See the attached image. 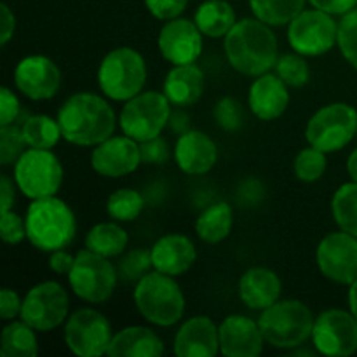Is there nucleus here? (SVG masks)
<instances>
[{"label": "nucleus", "instance_id": "f257e3e1", "mask_svg": "<svg viewBox=\"0 0 357 357\" xmlns=\"http://www.w3.org/2000/svg\"><path fill=\"white\" fill-rule=\"evenodd\" d=\"M225 54L236 72L248 77H260L271 72L278 63V37L271 24L258 17H244L227 33Z\"/></svg>", "mask_w": 357, "mask_h": 357}, {"label": "nucleus", "instance_id": "f03ea898", "mask_svg": "<svg viewBox=\"0 0 357 357\" xmlns=\"http://www.w3.org/2000/svg\"><path fill=\"white\" fill-rule=\"evenodd\" d=\"M58 122L63 139L77 146H96L114 136L117 119L107 100L94 93H75L61 105Z\"/></svg>", "mask_w": 357, "mask_h": 357}, {"label": "nucleus", "instance_id": "7ed1b4c3", "mask_svg": "<svg viewBox=\"0 0 357 357\" xmlns=\"http://www.w3.org/2000/svg\"><path fill=\"white\" fill-rule=\"evenodd\" d=\"M24 223L26 239L44 253L65 250L75 239V215L72 208L56 195L31 201L24 215Z\"/></svg>", "mask_w": 357, "mask_h": 357}, {"label": "nucleus", "instance_id": "20e7f679", "mask_svg": "<svg viewBox=\"0 0 357 357\" xmlns=\"http://www.w3.org/2000/svg\"><path fill=\"white\" fill-rule=\"evenodd\" d=\"M132 300L143 319L153 326H174L185 314L183 291L174 278L159 271L149 272L136 282Z\"/></svg>", "mask_w": 357, "mask_h": 357}, {"label": "nucleus", "instance_id": "39448f33", "mask_svg": "<svg viewBox=\"0 0 357 357\" xmlns=\"http://www.w3.org/2000/svg\"><path fill=\"white\" fill-rule=\"evenodd\" d=\"M312 310L300 300H279L268 309L261 310L258 324L265 342L274 349L302 347L314 330Z\"/></svg>", "mask_w": 357, "mask_h": 357}, {"label": "nucleus", "instance_id": "423d86ee", "mask_svg": "<svg viewBox=\"0 0 357 357\" xmlns=\"http://www.w3.org/2000/svg\"><path fill=\"white\" fill-rule=\"evenodd\" d=\"M146 82L145 58L132 47L112 49L100 63L98 84L114 101H128L139 94Z\"/></svg>", "mask_w": 357, "mask_h": 357}, {"label": "nucleus", "instance_id": "0eeeda50", "mask_svg": "<svg viewBox=\"0 0 357 357\" xmlns=\"http://www.w3.org/2000/svg\"><path fill=\"white\" fill-rule=\"evenodd\" d=\"M117 267L110 258L101 257L91 250H82L75 255V261L68 274L72 291L91 305L105 303L117 288Z\"/></svg>", "mask_w": 357, "mask_h": 357}, {"label": "nucleus", "instance_id": "6e6552de", "mask_svg": "<svg viewBox=\"0 0 357 357\" xmlns=\"http://www.w3.org/2000/svg\"><path fill=\"white\" fill-rule=\"evenodd\" d=\"M16 188L28 197H52L63 185V166L52 150L28 149L14 164Z\"/></svg>", "mask_w": 357, "mask_h": 357}, {"label": "nucleus", "instance_id": "1a4fd4ad", "mask_svg": "<svg viewBox=\"0 0 357 357\" xmlns=\"http://www.w3.org/2000/svg\"><path fill=\"white\" fill-rule=\"evenodd\" d=\"M171 101L164 93L145 91L124 101L119 126L122 132L138 143L160 136L171 119Z\"/></svg>", "mask_w": 357, "mask_h": 357}, {"label": "nucleus", "instance_id": "9d476101", "mask_svg": "<svg viewBox=\"0 0 357 357\" xmlns=\"http://www.w3.org/2000/svg\"><path fill=\"white\" fill-rule=\"evenodd\" d=\"M357 135V110L349 103H330L309 119L305 138L323 152L345 149Z\"/></svg>", "mask_w": 357, "mask_h": 357}, {"label": "nucleus", "instance_id": "9b49d317", "mask_svg": "<svg viewBox=\"0 0 357 357\" xmlns=\"http://www.w3.org/2000/svg\"><path fill=\"white\" fill-rule=\"evenodd\" d=\"M338 40V23L324 10L303 9L288 24V42L291 49L305 58L326 54Z\"/></svg>", "mask_w": 357, "mask_h": 357}, {"label": "nucleus", "instance_id": "f8f14e48", "mask_svg": "<svg viewBox=\"0 0 357 357\" xmlns=\"http://www.w3.org/2000/svg\"><path fill=\"white\" fill-rule=\"evenodd\" d=\"M70 312V296L56 281L35 284L24 295L21 319L37 331L47 333L66 323Z\"/></svg>", "mask_w": 357, "mask_h": 357}, {"label": "nucleus", "instance_id": "ddd939ff", "mask_svg": "<svg viewBox=\"0 0 357 357\" xmlns=\"http://www.w3.org/2000/svg\"><path fill=\"white\" fill-rule=\"evenodd\" d=\"M66 347L80 357L107 356L114 338L112 324L94 309H79L68 316L63 330Z\"/></svg>", "mask_w": 357, "mask_h": 357}, {"label": "nucleus", "instance_id": "4468645a", "mask_svg": "<svg viewBox=\"0 0 357 357\" xmlns=\"http://www.w3.org/2000/svg\"><path fill=\"white\" fill-rule=\"evenodd\" d=\"M314 347L328 357H347L357 352V319L351 310L328 309L314 321Z\"/></svg>", "mask_w": 357, "mask_h": 357}, {"label": "nucleus", "instance_id": "2eb2a0df", "mask_svg": "<svg viewBox=\"0 0 357 357\" xmlns=\"http://www.w3.org/2000/svg\"><path fill=\"white\" fill-rule=\"evenodd\" d=\"M316 264L326 279L351 286L357 279V237L344 230L328 234L317 244Z\"/></svg>", "mask_w": 357, "mask_h": 357}, {"label": "nucleus", "instance_id": "dca6fc26", "mask_svg": "<svg viewBox=\"0 0 357 357\" xmlns=\"http://www.w3.org/2000/svg\"><path fill=\"white\" fill-rule=\"evenodd\" d=\"M202 31L195 21L187 17H174L169 20L159 33V51L166 61L171 65H190L195 63L202 54Z\"/></svg>", "mask_w": 357, "mask_h": 357}, {"label": "nucleus", "instance_id": "f3484780", "mask_svg": "<svg viewBox=\"0 0 357 357\" xmlns=\"http://www.w3.org/2000/svg\"><path fill=\"white\" fill-rule=\"evenodd\" d=\"M14 84L33 101L51 100L61 87V72L47 56L33 54L21 59L14 70Z\"/></svg>", "mask_w": 357, "mask_h": 357}, {"label": "nucleus", "instance_id": "a211bd4d", "mask_svg": "<svg viewBox=\"0 0 357 357\" xmlns=\"http://www.w3.org/2000/svg\"><path fill=\"white\" fill-rule=\"evenodd\" d=\"M139 143L129 136H110L94 146L91 153V167L100 176L122 178L135 173L142 164Z\"/></svg>", "mask_w": 357, "mask_h": 357}, {"label": "nucleus", "instance_id": "6ab92c4d", "mask_svg": "<svg viewBox=\"0 0 357 357\" xmlns=\"http://www.w3.org/2000/svg\"><path fill=\"white\" fill-rule=\"evenodd\" d=\"M220 352L227 357H258L267 344L258 321L232 314L218 326Z\"/></svg>", "mask_w": 357, "mask_h": 357}, {"label": "nucleus", "instance_id": "aec40b11", "mask_svg": "<svg viewBox=\"0 0 357 357\" xmlns=\"http://www.w3.org/2000/svg\"><path fill=\"white\" fill-rule=\"evenodd\" d=\"M173 349L178 357H215L220 352L218 326L206 316L190 317L176 331Z\"/></svg>", "mask_w": 357, "mask_h": 357}, {"label": "nucleus", "instance_id": "412c9836", "mask_svg": "<svg viewBox=\"0 0 357 357\" xmlns=\"http://www.w3.org/2000/svg\"><path fill=\"white\" fill-rule=\"evenodd\" d=\"M174 160L185 174H206L218 160V146L206 132L188 129L174 145Z\"/></svg>", "mask_w": 357, "mask_h": 357}, {"label": "nucleus", "instance_id": "4be33fe9", "mask_svg": "<svg viewBox=\"0 0 357 357\" xmlns=\"http://www.w3.org/2000/svg\"><path fill=\"white\" fill-rule=\"evenodd\" d=\"M150 255H152L153 271H159L171 278L183 275L185 272L190 271L192 265L197 260L195 244L192 243L190 237L183 236V234L162 236L155 241Z\"/></svg>", "mask_w": 357, "mask_h": 357}, {"label": "nucleus", "instance_id": "5701e85b", "mask_svg": "<svg viewBox=\"0 0 357 357\" xmlns=\"http://www.w3.org/2000/svg\"><path fill=\"white\" fill-rule=\"evenodd\" d=\"M248 105L260 121H275L289 105V91L278 73H264L251 84Z\"/></svg>", "mask_w": 357, "mask_h": 357}, {"label": "nucleus", "instance_id": "b1692460", "mask_svg": "<svg viewBox=\"0 0 357 357\" xmlns=\"http://www.w3.org/2000/svg\"><path fill=\"white\" fill-rule=\"evenodd\" d=\"M282 282L274 271L267 267H251L239 281V298L248 309L265 310L279 302Z\"/></svg>", "mask_w": 357, "mask_h": 357}, {"label": "nucleus", "instance_id": "393cba45", "mask_svg": "<svg viewBox=\"0 0 357 357\" xmlns=\"http://www.w3.org/2000/svg\"><path fill=\"white\" fill-rule=\"evenodd\" d=\"M206 87L204 72L195 63L174 65L164 79L162 93L174 107H190L202 98Z\"/></svg>", "mask_w": 357, "mask_h": 357}, {"label": "nucleus", "instance_id": "a878e982", "mask_svg": "<svg viewBox=\"0 0 357 357\" xmlns=\"http://www.w3.org/2000/svg\"><path fill=\"white\" fill-rule=\"evenodd\" d=\"M164 342L153 330L145 326H128L114 335L107 356L110 357H160Z\"/></svg>", "mask_w": 357, "mask_h": 357}, {"label": "nucleus", "instance_id": "bb28decb", "mask_svg": "<svg viewBox=\"0 0 357 357\" xmlns=\"http://www.w3.org/2000/svg\"><path fill=\"white\" fill-rule=\"evenodd\" d=\"M194 21L204 37L222 38L232 30L237 17L236 10L227 0H204L195 10Z\"/></svg>", "mask_w": 357, "mask_h": 357}, {"label": "nucleus", "instance_id": "cd10ccee", "mask_svg": "<svg viewBox=\"0 0 357 357\" xmlns=\"http://www.w3.org/2000/svg\"><path fill=\"white\" fill-rule=\"evenodd\" d=\"M234 227V209L227 202L208 206L195 220V234L208 244H218L230 236Z\"/></svg>", "mask_w": 357, "mask_h": 357}, {"label": "nucleus", "instance_id": "c85d7f7f", "mask_svg": "<svg viewBox=\"0 0 357 357\" xmlns=\"http://www.w3.org/2000/svg\"><path fill=\"white\" fill-rule=\"evenodd\" d=\"M35 328L21 321H10L0 335V356L2 357H35L38 354V342Z\"/></svg>", "mask_w": 357, "mask_h": 357}, {"label": "nucleus", "instance_id": "c756f323", "mask_svg": "<svg viewBox=\"0 0 357 357\" xmlns=\"http://www.w3.org/2000/svg\"><path fill=\"white\" fill-rule=\"evenodd\" d=\"M129 236L119 223L103 222L94 225L86 236V248L107 258L122 257L128 248Z\"/></svg>", "mask_w": 357, "mask_h": 357}, {"label": "nucleus", "instance_id": "7c9ffc66", "mask_svg": "<svg viewBox=\"0 0 357 357\" xmlns=\"http://www.w3.org/2000/svg\"><path fill=\"white\" fill-rule=\"evenodd\" d=\"M21 132L28 149L52 150L63 138L58 119L49 115H30L21 124Z\"/></svg>", "mask_w": 357, "mask_h": 357}, {"label": "nucleus", "instance_id": "2f4dec72", "mask_svg": "<svg viewBox=\"0 0 357 357\" xmlns=\"http://www.w3.org/2000/svg\"><path fill=\"white\" fill-rule=\"evenodd\" d=\"M307 0H250L255 17L271 26L289 24L303 9Z\"/></svg>", "mask_w": 357, "mask_h": 357}, {"label": "nucleus", "instance_id": "473e14b6", "mask_svg": "<svg viewBox=\"0 0 357 357\" xmlns=\"http://www.w3.org/2000/svg\"><path fill=\"white\" fill-rule=\"evenodd\" d=\"M331 215L338 229L357 237V183H344L331 199Z\"/></svg>", "mask_w": 357, "mask_h": 357}, {"label": "nucleus", "instance_id": "72a5a7b5", "mask_svg": "<svg viewBox=\"0 0 357 357\" xmlns=\"http://www.w3.org/2000/svg\"><path fill=\"white\" fill-rule=\"evenodd\" d=\"M145 208V199L135 188H119L107 199V215L115 222H135Z\"/></svg>", "mask_w": 357, "mask_h": 357}, {"label": "nucleus", "instance_id": "f704fd0d", "mask_svg": "<svg viewBox=\"0 0 357 357\" xmlns=\"http://www.w3.org/2000/svg\"><path fill=\"white\" fill-rule=\"evenodd\" d=\"M326 152L310 145L309 149L300 150L298 155L295 157L293 169H295L296 178L303 183H314L321 180L326 171Z\"/></svg>", "mask_w": 357, "mask_h": 357}, {"label": "nucleus", "instance_id": "c9c22d12", "mask_svg": "<svg viewBox=\"0 0 357 357\" xmlns=\"http://www.w3.org/2000/svg\"><path fill=\"white\" fill-rule=\"evenodd\" d=\"M275 73L284 80L288 87H303L310 80V68L305 61V56L298 52H288V54L279 56L278 63L274 66Z\"/></svg>", "mask_w": 357, "mask_h": 357}, {"label": "nucleus", "instance_id": "e433bc0d", "mask_svg": "<svg viewBox=\"0 0 357 357\" xmlns=\"http://www.w3.org/2000/svg\"><path fill=\"white\" fill-rule=\"evenodd\" d=\"M152 267L153 264L150 250H132L121 257L117 265V274L122 281L138 282L139 279L149 274Z\"/></svg>", "mask_w": 357, "mask_h": 357}, {"label": "nucleus", "instance_id": "4c0bfd02", "mask_svg": "<svg viewBox=\"0 0 357 357\" xmlns=\"http://www.w3.org/2000/svg\"><path fill=\"white\" fill-rule=\"evenodd\" d=\"M338 47L342 56L357 70V7L344 14L338 23Z\"/></svg>", "mask_w": 357, "mask_h": 357}, {"label": "nucleus", "instance_id": "58836bf2", "mask_svg": "<svg viewBox=\"0 0 357 357\" xmlns=\"http://www.w3.org/2000/svg\"><path fill=\"white\" fill-rule=\"evenodd\" d=\"M21 126H0V164L2 166H10L16 164V160L23 155L26 149Z\"/></svg>", "mask_w": 357, "mask_h": 357}, {"label": "nucleus", "instance_id": "ea45409f", "mask_svg": "<svg viewBox=\"0 0 357 357\" xmlns=\"http://www.w3.org/2000/svg\"><path fill=\"white\" fill-rule=\"evenodd\" d=\"M215 121L216 126L220 129L227 132L239 131L244 124V112L241 107L239 101H236L234 98H222L218 100V103L215 105Z\"/></svg>", "mask_w": 357, "mask_h": 357}, {"label": "nucleus", "instance_id": "a19ab883", "mask_svg": "<svg viewBox=\"0 0 357 357\" xmlns=\"http://www.w3.org/2000/svg\"><path fill=\"white\" fill-rule=\"evenodd\" d=\"M0 236L6 244L16 246L26 239V223L13 209L6 213H0Z\"/></svg>", "mask_w": 357, "mask_h": 357}, {"label": "nucleus", "instance_id": "79ce46f5", "mask_svg": "<svg viewBox=\"0 0 357 357\" xmlns=\"http://www.w3.org/2000/svg\"><path fill=\"white\" fill-rule=\"evenodd\" d=\"M145 6L153 17L162 21L180 17L187 9L188 0H145Z\"/></svg>", "mask_w": 357, "mask_h": 357}, {"label": "nucleus", "instance_id": "37998d69", "mask_svg": "<svg viewBox=\"0 0 357 357\" xmlns=\"http://www.w3.org/2000/svg\"><path fill=\"white\" fill-rule=\"evenodd\" d=\"M139 152H142V160L145 164H164L169 159L167 143L160 136L139 143Z\"/></svg>", "mask_w": 357, "mask_h": 357}, {"label": "nucleus", "instance_id": "c03bdc74", "mask_svg": "<svg viewBox=\"0 0 357 357\" xmlns=\"http://www.w3.org/2000/svg\"><path fill=\"white\" fill-rule=\"evenodd\" d=\"M20 100L9 87L0 89V126L16 124L20 117Z\"/></svg>", "mask_w": 357, "mask_h": 357}, {"label": "nucleus", "instance_id": "a18cd8bd", "mask_svg": "<svg viewBox=\"0 0 357 357\" xmlns=\"http://www.w3.org/2000/svg\"><path fill=\"white\" fill-rule=\"evenodd\" d=\"M21 307H23V300L14 289L3 288L0 291V317L3 321H13L21 316Z\"/></svg>", "mask_w": 357, "mask_h": 357}, {"label": "nucleus", "instance_id": "49530a36", "mask_svg": "<svg viewBox=\"0 0 357 357\" xmlns=\"http://www.w3.org/2000/svg\"><path fill=\"white\" fill-rule=\"evenodd\" d=\"M309 2L312 7L324 10L331 16H344L357 7V0H309Z\"/></svg>", "mask_w": 357, "mask_h": 357}, {"label": "nucleus", "instance_id": "de8ad7c7", "mask_svg": "<svg viewBox=\"0 0 357 357\" xmlns=\"http://www.w3.org/2000/svg\"><path fill=\"white\" fill-rule=\"evenodd\" d=\"M73 261H75V257H72L68 251H52L51 257H49V268L58 275H68L73 267Z\"/></svg>", "mask_w": 357, "mask_h": 357}, {"label": "nucleus", "instance_id": "09e8293b", "mask_svg": "<svg viewBox=\"0 0 357 357\" xmlns=\"http://www.w3.org/2000/svg\"><path fill=\"white\" fill-rule=\"evenodd\" d=\"M14 30H16V17L9 9L7 3L0 6V44L7 45V42L13 38Z\"/></svg>", "mask_w": 357, "mask_h": 357}, {"label": "nucleus", "instance_id": "8fccbe9b", "mask_svg": "<svg viewBox=\"0 0 357 357\" xmlns=\"http://www.w3.org/2000/svg\"><path fill=\"white\" fill-rule=\"evenodd\" d=\"M14 187H16V181L10 180L7 174L0 176V213L10 211L14 206Z\"/></svg>", "mask_w": 357, "mask_h": 357}, {"label": "nucleus", "instance_id": "3c124183", "mask_svg": "<svg viewBox=\"0 0 357 357\" xmlns=\"http://www.w3.org/2000/svg\"><path fill=\"white\" fill-rule=\"evenodd\" d=\"M188 117L185 114H180V112H176V114H171V119H169V124L171 128L174 129L176 132H180V135H183V132L188 131Z\"/></svg>", "mask_w": 357, "mask_h": 357}, {"label": "nucleus", "instance_id": "603ef678", "mask_svg": "<svg viewBox=\"0 0 357 357\" xmlns=\"http://www.w3.org/2000/svg\"><path fill=\"white\" fill-rule=\"evenodd\" d=\"M349 310L354 314L357 319V279L349 286Z\"/></svg>", "mask_w": 357, "mask_h": 357}, {"label": "nucleus", "instance_id": "864d4df0", "mask_svg": "<svg viewBox=\"0 0 357 357\" xmlns=\"http://www.w3.org/2000/svg\"><path fill=\"white\" fill-rule=\"evenodd\" d=\"M347 173H349V176H351V180L356 181V183H357V149L352 150L351 155H349Z\"/></svg>", "mask_w": 357, "mask_h": 357}, {"label": "nucleus", "instance_id": "5fc2aeb1", "mask_svg": "<svg viewBox=\"0 0 357 357\" xmlns=\"http://www.w3.org/2000/svg\"><path fill=\"white\" fill-rule=\"evenodd\" d=\"M356 138H357V135H356Z\"/></svg>", "mask_w": 357, "mask_h": 357}]
</instances>
